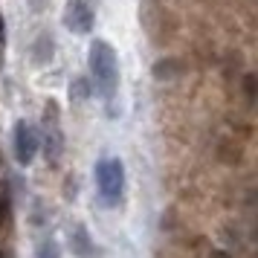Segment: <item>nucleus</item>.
<instances>
[{
	"label": "nucleus",
	"mask_w": 258,
	"mask_h": 258,
	"mask_svg": "<svg viewBox=\"0 0 258 258\" xmlns=\"http://www.w3.org/2000/svg\"><path fill=\"white\" fill-rule=\"evenodd\" d=\"M87 67H90V82H93L96 93L105 102H113L119 90V64H116V49L107 41H93L90 44V55H87Z\"/></svg>",
	"instance_id": "nucleus-1"
},
{
	"label": "nucleus",
	"mask_w": 258,
	"mask_h": 258,
	"mask_svg": "<svg viewBox=\"0 0 258 258\" xmlns=\"http://www.w3.org/2000/svg\"><path fill=\"white\" fill-rule=\"evenodd\" d=\"M96 186L105 206H116L125 191V165L119 157H105L96 163Z\"/></svg>",
	"instance_id": "nucleus-2"
},
{
	"label": "nucleus",
	"mask_w": 258,
	"mask_h": 258,
	"mask_svg": "<svg viewBox=\"0 0 258 258\" xmlns=\"http://www.w3.org/2000/svg\"><path fill=\"white\" fill-rule=\"evenodd\" d=\"M12 148H15V160L18 165H29L35 160L38 154V134L32 125H26V122H18L12 131Z\"/></svg>",
	"instance_id": "nucleus-3"
},
{
	"label": "nucleus",
	"mask_w": 258,
	"mask_h": 258,
	"mask_svg": "<svg viewBox=\"0 0 258 258\" xmlns=\"http://www.w3.org/2000/svg\"><path fill=\"white\" fill-rule=\"evenodd\" d=\"M44 128H47V160L49 163H58L61 151H64V134H61V122H58V105L49 102L44 110Z\"/></svg>",
	"instance_id": "nucleus-4"
},
{
	"label": "nucleus",
	"mask_w": 258,
	"mask_h": 258,
	"mask_svg": "<svg viewBox=\"0 0 258 258\" xmlns=\"http://www.w3.org/2000/svg\"><path fill=\"white\" fill-rule=\"evenodd\" d=\"M64 24L70 26L73 32H90L93 29V6L90 0H67V12H64Z\"/></svg>",
	"instance_id": "nucleus-5"
},
{
	"label": "nucleus",
	"mask_w": 258,
	"mask_h": 258,
	"mask_svg": "<svg viewBox=\"0 0 258 258\" xmlns=\"http://www.w3.org/2000/svg\"><path fill=\"white\" fill-rule=\"evenodd\" d=\"M58 244L52 241V238H47V241H41L38 244V249H35V258H58Z\"/></svg>",
	"instance_id": "nucleus-6"
},
{
	"label": "nucleus",
	"mask_w": 258,
	"mask_h": 258,
	"mask_svg": "<svg viewBox=\"0 0 258 258\" xmlns=\"http://www.w3.org/2000/svg\"><path fill=\"white\" fill-rule=\"evenodd\" d=\"M70 99H76V102H84V99H87V84H84V82L70 84Z\"/></svg>",
	"instance_id": "nucleus-7"
},
{
	"label": "nucleus",
	"mask_w": 258,
	"mask_h": 258,
	"mask_svg": "<svg viewBox=\"0 0 258 258\" xmlns=\"http://www.w3.org/2000/svg\"><path fill=\"white\" fill-rule=\"evenodd\" d=\"M212 258H229V252H223V249H218V252H212Z\"/></svg>",
	"instance_id": "nucleus-8"
},
{
	"label": "nucleus",
	"mask_w": 258,
	"mask_h": 258,
	"mask_svg": "<svg viewBox=\"0 0 258 258\" xmlns=\"http://www.w3.org/2000/svg\"><path fill=\"white\" fill-rule=\"evenodd\" d=\"M3 35H6V26H3V18H0V41H3Z\"/></svg>",
	"instance_id": "nucleus-9"
}]
</instances>
